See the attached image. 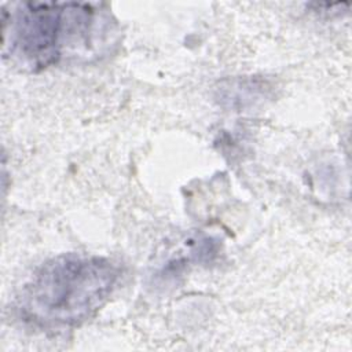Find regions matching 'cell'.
Returning a JSON list of instances; mask_svg holds the SVG:
<instances>
[{"label": "cell", "mask_w": 352, "mask_h": 352, "mask_svg": "<svg viewBox=\"0 0 352 352\" xmlns=\"http://www.w3.org/2000/svg\"><path fill=\"white\" fill-rule=\"evenodd\" d=\"M121 271L111 260L65 253L41 264L15 301L18 318L38 330H69L89 320L109 301Z\"/></svg>", "instance_id": "1"}, {"label": "cell", "mask_w": 352, "mask_h": 352, "mask_svg": "<svg viewBox=\"0 0 352 352\" xmlns=\"http://www.w3.org/2000/svg\"><path fill=\"white\" fill-rule=\"evenodd\" d=\"M100 18L82 3H18L8 14L3 8V54L30 72L59 62L65 47H91Z\"/></svg>", "instance_id": "2"}]
</instances>
